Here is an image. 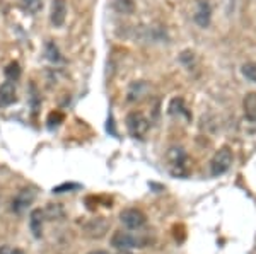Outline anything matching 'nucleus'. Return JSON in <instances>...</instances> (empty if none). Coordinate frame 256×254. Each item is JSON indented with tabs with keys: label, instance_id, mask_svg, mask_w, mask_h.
Segmentation results:
<instances>
[{
	"label": "nucleus",
	"instance_id": "obj_1",
	"mask_svg": "<svg viewBox=\"0 0 256 254\" xmlns=\"http://www.w3.org/2000/svg\"><path fill=\"white\" fill-rule=\"evenodd\" d=\"M166 159H168L169 173L174 176V178H186L190 174L188 154L184 152V149H181V147H171Z\"/></svg>",
	"mask_w": 256,
	"mask_h": 254
},
{
	"label": "nucleus",
	"instance_id": "obj_2",
	"mask_svg": "<svg viewBox=\"0 0 256 254\" xmlns=\"http://www.w3.org/2000/svg\"><path fill=\"white\" fill-rule=\"evenodd\" d=\"M148 244V239L146 236L140 234H132V232H123V231H116L113 236H111V246L116 249H137V248H146Z\"/></svg>",
	"mask_w": 256,
	"mask_h": 254
},
{
	"label": "nucleus",
	"instance_id": "obj_3",
	"mask_svg": "<svg viewBox=\"0 0 256 254\" xmlns=\"http://www.w3.org/2000/svg\"><path fill=\"white\" fill-rule=\"evenodd\" d=\"M230 166H232V152L229 147H222L210 161V174L214 178H218V176L226 174L230 169Z\"/></svg>",
	"mask_w": 256,
	"mask_h": 254
},
{
	"label": "nucleus",
	"instance_id": "obj_4",
	"mask_svg": "<svg viewBox=\"0 0 256 254\" xmlns=\"http://www.w3.org/2000/svg\"><path fill=\"white\" fill-rule=\"evenodd\" d=\"M125 123H126V130H128V133H130V137L138 138V140H142L147 135L148 128H150V123H148L147 118L144 116L142 113H137V111H132L128 114Z\"/></svg>",
	"mask_w": 256,
	"mask_h": 254
},
{
	"label": "nucleus",
	"instance_id": "obj_5",
	"mask_svg": "<svg viewBox=\"0 0 256 254\" xmlns=\"http://www.w3.org/2000/svg\"><path fill=\"white\" fill-rule=\"evenodd\" d=\"M120 220H122V224L125 225L128 231H140L147 224V217L138 208H126V210H123L120 214Z\"/></svg>",
	"mask_w": 256,
	"mask_h": 254
},
{
	"label": "nucleus",
	"instance_id": "obj_6",
	"mask_svg": "<svg viewBox=\"0 0 256 254\" xmlns=\"http://www.w3.org/2000/svg\"><path fill=\"white\" fill-rule=\"evenodd\" d=\"M34 198H36V193L32 190H30V188H24V190H20L19 193L12 198V203H10L12 212L20 215L32 202H34Z\"/></svg>",
	"mask_w": 256,
	"mask_h": 254
},
{
	"label": "nucleus",
	"instance_id": "obj_7",
	"mask_svg": "<svg viewBox=\"0 0 256 254\" xmlns=\"http://www.w3.org/2000/svg\"><path fill=\"white\" fill-rule=\"evenodd\" d=\"M67 17V0H53L52 2V24L55 27L64 26Z\"/></svg>",
	"mask_w": 256,
	"mask_h": 254
},
{
	"label": "nucleus",
	"instance_id": "obj_8",
	"mask_svg": "<svg viewBox=\"0 0 256 254\" xmlns=\"http://www.w3.org/2000/svg\"><path fill=\"white\" fill-rule=\"evenodd\" d=\"M210 17H212V9H210V3L207 0H198V5L195 10V22L202 27H207L210 24Z\"/></svg>",
	"mask_w": 256,
	"mask_h": 254
},
{
	"label": "nucleus",
	"instance_id": "obj_9",
	"mask_svg": "<svg viewBox=\"0 0 256 254\" xmlns=\"http://www.w3.org/2000/svg\"><path fill=\"white\" fill-rule=\"evenodd\" d=\"M16 85L14 82L7 80L0 85V108H7V106L14 104L16 102Z\"/></svg>",
	"mask_w": 256,
	"mask_h": 254
},
{
	"label": "nucleus",
	"instance_id": "obj_10",
	"mask_svg": "<svg viewBox=\"0 0 256 254\" xmlns=\"http://www.w3.org/2000/svg\"><path fill=\"white\" fill-rule=\"evenodd\" d=\"M43 222H44V212L41 208L32 210L30 215V229L36 239H40L43 236Z\"/></svg>",
	"mask_w": 256,
	"mask_h": 254
},
{
	"label": "nucleus",
	"instance_id": "obj_11",
	"mask_svg": "<svg viewBox=\"0 0 256 254\" xmlns=\"http://www.w3.org/2000/svg\"><path fill=\"white\" fill-rule=\"evenodd\" d=\"M242 108H244V116L248 118V121L256 125V92L246 94L244 101H242Z\"/></svg>",
	"mask_w": 256,
	"mask_h": 254
},
{
	"label": "nucleus",
	"instance_id": "obj_12",
	"mask_svg": "<svg viewBox=\"0 0 256 254\" xmlns=\"http://www.w3.org/2000/svg\"><path fill=\"white\" fill-rule=\"evenodd\" d=\"M44 53H46V58L50 61H53V63H58V61H62L58 48H56V44L52 43V41L46 43V46H44Z\"/></svg>",
	"mask_w": 256,
	"mask_h": 254
},
{
	"label": "nucleus",
	"instance_id": "obj_13",
	"mask_svg": "<svg viewBox=\"0 0 256 254\" xmlns=\"http://www.w3.org/2000/svg\"><path fill=\"white\" fill-rule=\"evenodd\" d=\"M43 212H44V217H48V219H52V220L58 219V217H64V210H62V207L56 203H50L46 210H43Z\"/></svg>",
	"mask_w": 256,
	"mask_h": 254
},
{
	"label": "nucleus",
	"instance_id": "obj_14",
	"mask_svg": "<svg viewBox=\"0 0 256 254\" xmlns=\"http://www.w3.org/2000/svg\"><path fill=\"white\" fill-rule=\"evenodd\" d=\"M6 77L9 79L10 82H16L20 77V67L18 61H12L9 67L6 68Z\"/></svg>",
	"mask_w": 256,
	"mask_h": 254
},
{
	"label": "nucleus",
	"instance_id": "obj_15",
	"mask_svg": "<svg viewBox=\"0 0 256 254\" xmlns=\"http://www.w3.org/2000/svg\"><path fill=\"white\" fill-rule=\"evenodd\" d=\"M242 75L246 77L248 80L251 82H256V63H253V61H250V63H244L241 68Z\"/></svg>",
	"mask_w": 256,
	"mask_h": 254
},
{
	"label": "nucleus",
	"instance_id": "obj_16",
	"mask_svg": "<svg viewBox=\"0 0 256 254\" xmlns=\"http://www.w3.org/2000/svg\"><path fill=\"white\" fill-rule=\"evenodd\" d=\"M41 5H43L41 0H22V9L30 14H36L41 9Z\"/></svg>",
	"mask_w": 256,
	"mask_h": 254
},
{
	"label": "nucleus",
	"instance_id": "obj_17",
	"mask_svg": "<svg viewBox=\"0 0 256 254\" xmlns=\"http://www.w3.org/2000/svg\"><path fill=\"white\" fill-rule=\"evenodd\" d=\"M80 184L77 183H64L60 184V186H55L53 188V193L60 195V193H67V191H76V190H80Z\"/></svg>",
	"mask_w": 256,
	"mask_h": 254
},
{
	"label": "nucleus",
	"instance_id": "obj_18",
	"mask_svg": "<svg viewBox=\"0 0 256 254\" xmlns=\"http://www.w3.org/2000/svg\"><path fill=\"white\" fill-rule=\"evenodd\" d=\"M62 121H64V114H62L60 111L52 113V114L48 116V128H50V130L56 128V126H58Z\"/></svg>",
	"mask_w": 256,
	"mask_h": 254
},
{
	"label": "nucleus",
	"instance_id": "obj_19",
	"mask_svg": "<svg viewBox=\"0 0 256 254\" xmlns=\"http://www.w3.org/2000/svg\"><path fill=\"white\" fill-rule=\"evenodd\" d=\"M0 254H24L20 249H10V248H7V246H4L2 249H0Z\"/></svg>",
	"mask_w": 256,
	"mask_h": 254
},
{
	"label": "nucleus",
	"instance_id": "obj_20",
	"mask_svg": "<svg viewBox=\"0 0 256 254\" xmlns=\"http://www.w3.org/2000/svg\"><path fill=\"white\" fill-rule=\"evenodd\" d=\"M89 254H110V253H106V251H90Z\"/></svg>",
	"mask_w": 256,
	"mask_h": 254
},
{
	"label": "nucleus",
	"instance_id": "obj_21",
	"mask_svg": "<svg viewBox=\"0 0 256 254\" xmlns=\"http://www.w3.org/2000/svg\"><path fill=\"white\" fill-rule=\"evenodd\" d=\"M120 254H130V253H120Z\"/></svg>",
	"mask_w": 256,
	"mask_h": 254
}]
</instances>
